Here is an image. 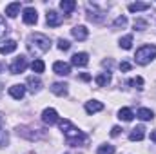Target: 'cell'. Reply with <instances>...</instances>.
Masks as SVG:
<instances>
[{"label":"cell","instance_id":"e0dca14e","mask_svg":"<svg viewBox=\"0 0 156 154\" xmlns=\"http://www.w3.org/2000/svg\"><path fill=\"white\" fill-rule=\"evenodd\" d=\"M87 16H89V20H93V22H102V20H104V13H102V11H96V5H93V9L89 7Z\"/></svg>","mask_w":156,"mask_h":154},{"label":"cell","instance_id":"5b68a950","mask_svg":"<svg viewBox=\"0 0 156 154\" xmlns=\"http://www.w3.org/2000/svg\"><path fill=\"white\" fill-rule=\"evenodd\" d=\"M42 121L47 123V125H55V123H58V121H60L58 113H56L55 109H45V111L42 113Z\"/></svg>","mask_w":156,"mask_h":154},{"label":"cell","instance_id":"9a60e30c","mask_svg":"<svg viewBox=\"0 0 156 154\" xmlns=\"http://www.w3.org/2000/svg\"><path fill=\"white\" fill-rule=\"evenodd\" d=\"M71 33H73V37H75L76 40H85L87 35H89V31H87L85 26H76V27H73Z\"/></svg>","mask_w":156,"mask_h":154},{"label":"cell","instance_id":"484cf974","mask_svg":"<svg viewBox=\"0 0 156 154\" xmlns=\"http://www.w3.org/2000/svg\"><path fill=\"white\" fill-rule=\"evenodd\" d=\"M131 87H136V89H144V78L142 76H136V78H131L129 82H127Z\"/></svg>","mask_w":156,"mask_h":154},{"label":"cell","instance_id":"836d02e7","mask_svg":"<svg viewBox=\"0 0 156 154\" xmlns=\"http://www.w3.org/2000/svg\"><path fill=\"white\" fill-rule=\"evenodd\" d=\"M120 131H122V129H120V127H118V125H115V127H113V129H111V136H113V138H116L118 134H120Z\"/></svg>","mask_w":156,"mask_h":154},{"label":"cell","instance_id":"d6986e66","mask_svg":"<svg viewBox=\"0 0 156 154\" xmlns=\"http://www.w3.org/2000/svg\"><path fill=\"white\" fill-rule=\"evenodd\" d=\"M16 45H18V44H16L15 40H7V42L0 47V53H2V54H9V53H13V51L16 49Z\"/></svg>","mask_w":156,"mask_h":154},{"label":"cell","instance_id":"7a4b0ae2","mask_svg":"<svg viewBox=\"0 0 156 154\" xmlns=\"http://www.w3.org/2000/svg\"><path fill=\"white\" fill-rule=\"evenodd\" d=\"M51 47V40L47 38L45 35H40L35 33L27 38V49L33 53V54H42V53H47Z\"/></svg>","mask_w":156,"mask_h":154},{"label":"cell","instance_id":"2e32d148","mask_svg":"<svg viewBox=\"0 0 156 154\" xmlns=\"http://www.w3.org/2000/svg\"><path fill=\"white\" fill-rule=\"evenodd\" d=\"M18 13H20V2H13V4H9V5L5 7V15H7L9 18H15Z\"/></svg>","mask_w":156,"mask_h":154},{"label":"cell","instance_id":"52a82bcc","mask_svg":"<svg viewBox=\"0 0 156 154\" xmlns=\"http://www.w3.org/2000/svg\"><path fill=\"white\" fill-rule=\"evenodd\" d=\"M53 71L56 75H60V76H67V75H71V65L66 64V62H55L53 64Z\"/></svg>","mask_w":156,"mask_h":154},{"label":"cell","instance_id":"5bb4252c","mask_svg":"<svg viewBox=\"0 0 156 154\" xmlns=\"http://www.w3.org/2000/svg\"><path fill=\"white\" fill-rule=\"evenodd\" d=\"M27 85H29L27 89L35 94V93H38L40 87H42V80H40L38 76H29V78H27Z\"/></svg>","mask_w":156,"mask_h":154},{"label":"cell","instance_id":"ac0fdd59","mask_svg":"<svg viewBox=\"0 0 156 154\" xmlns=\"http://www.w3.org/2000/svg\"><path fill=\"white\" fill-rule=\"evenodd\" d=\"M149 7H151V4H147V2H134V4H129V11H131V13L145 11V9H149Z\"/></svg>","mask_w":156,"mask_h":154},{"label":"cell","instance_id":"4dcf8cb0","mask_svg":"<svg viewBox=\"0 0 156 154\" xmlns=\"http://www.w3.org/2000/svg\"><path fill=\"white\" fill-rule=\"evenodd\" d=\"M125 24H127V18H125V16H118L116 20H115V24H113V26H115V27H123Z\"/></svg>","mask_w":156,"mask_h":154},{"label":"cell","instance_id":"30bf717a","mask_svg":"<svg viewBox=\"0 0 156 154\" xmlns=\"http://www.w3.org/2000/svg\"><path fill=\"white\" fill-rule=\"evenodd\" d=\"M9 94L15 98V100H22L24 94H26V85H20V83H15L9 87Z\"/></svg>","mask_w":156,"mask_h":154},{"label":"cell","instance_id":"603a6c76","mask_svg":"<svg viewBox=\"0 0 156 154\" xmlns=\"http://www.w3.org/2000/svg\"><path fill=\"white\" fill-rule=\"evenodd\" d=\"M138 118H140V120H144V121H147V120H153L154 114H153V111H151V109H145V107H144V109H140V111H138Z\"/></svg>","mask_w":156,"mask_h":154},{"label":"cell","instance_id":"1f68e13d","mask_svg":"<svg viewBox=\"0 0 156 154\" xmlns=\"http://www.w3.org/2000/svg\"><path fill=\"white\" fill-rule=\"evenodd\" d=\"M5 33H7V26H5V20L0 16V38H2Z\"/></svg>","mask_w":156,"mask_h":154},{"label":"cell","instance_id":"7c38bea8","mask_svg":"<svg viewBox=\"0 0 156 154\" xmlns=\"http://www.w3.org/2000/svg\"><path fill=\"white\" fill-rule=\"evenodd\" d=\"M102 109H104V103L98 102V100H91V102L85 103V111H87V114H94V113H98V111H102Z\"/></svg>","mask_w":156,"mask_h":154},{"label":"cell","instance_id":"277c9868","mask_svg":"<svg viewBox=\"0 0 156 154\" xmlns=\"http://www.w3.org/2000/svg\"><path fill=\"white\" fill-rule=\"evenodd\" d=\"M26 67H27V58H26V56H16L9 69H11L13 75H20V73L26 71Z\"/></svg>","mask_w":156,"mask_h":154},{"label":"cell","instance_id":"d4e9b609","mask_svg":"<svg viewBox=\"0 0 156 154\" xmlns=\"http://www.w3.org/2000/svg\"><path fill=\"white\" fill-rule=\"evenodd\" d=\"M120 47H123V49H131V47H133V35H127V37L120 38Z\"/></svg>","mask_w":156,"mask_h":154},{"label":"cell","instance_id":"4fadbf2b","mask_svg":"<svg viewBox=\"0 0 156 154\" xmlns=\"http://www.w3.org/2000/svg\"><path fill=\"white\" fill-rule=\"evenodd\" d=\"M67 83H64V82H56V83H53L51 85V91L56 94V96H66L67 94Z\"/></svg>","mask_w":156,"mask_h":154},{"label":"cell","instance_id":"6da1fadb","mask_svg":"<svg viewBox=\"0 0 156 154\" xmlns=\"http://www.w3.org/2000/svg\"><path fill=\"white\" fill-rule=\"evenodd\" d=\"M58 125H60V129H62V132H64V136H66L67 145L78 147V145H82V143H85V142H87V136H85L82 131H78L76 127L69 121V120H60V121H58Z\"/></svg>","mask_w":156,"mask_h":154},{"label":"cell","instance_id":"44dd1931","mask_svg":"<svg viewBox=\"0 0 156 154\" xmlns=\"http://www.w3.org/2000/svg\"><path fill=\"white\" fill-rule=\"evenodd\" d=\"M118 118H120V120H123V121H131V120L134 118V113H133L131 109L123 107V109H120V111H118Z\"/></svg>","mask_w":156,"mask_h":154},{"label":"cell","instance_id":"8fae6325","mask_svg":"<svg viewBox=\"0 0 156 154\" xmlns=\"http://www.w3.org/2000/svg\"><path fill=\"white\" fill-rule=\"evenodd\" d=\"M144 138H145V129H144V125L134 127V129L131 131V134H129V140H131V142H142Z\"/></svg>","mask_w":156,"mask_h":154},{"label":"cell","instance_id":"9c48e42d","mask_svg":"<svg viewBox=\"0 0 156 154\" xmlns=\"http://www.w3.org/2000/svg\"><path fill=\"white\" fill-rule=\"evenodd\" d=\"M71 64L76 65V67H85V65L89 64V56H87V53H76V54H73Z\"/></svg>","mask_w":156,"mask_h":154},{"label":"cell","instance_id":"cb8c5ba5","mask_svg":"<svg viewBox=\"0 0 156 154\" xmlns=\"http://www.w3.org/2000/svg\"><path fill=\"white\" fill-rule=\"evenodd\" d=\"M31 69L35 71V73H44V69H45V64H44V60H33V64H31Z\"/></svg>","mask_w":156,"mask_h":154},{"label":"cell","instance_id":"ba28073f","mask_svg":"<svg viewBox=\"0 0 156 154\" xmlns=\"http://www.w3.org/2000/svg\"><path fill=\"white\" fill-rule=\"evenodd\" d=\"M22 18H24V22H26V24L33 26V24H37L38 15H37V11H35L33 7H26V9H24V15H22Z\"/></svg>","mask_w":156,"mask_h":154},{"label":"cell","instance_id":"4316f807","mask_svg":"<svg viewBox=\"0 0 156 154\" xmlns=\"http://www.w3.org/2000/svg\"><path fill=\"white\" fill-rule=\"evenodd\" d=\"M96 154H115V147L113 145H100Z\"/></svg>","mask_w":156,"mask_h":154},{"label":"cell","instance_id":"7402d4cb","mask_svg":"<svg viewBox=\"0 0 156 154\" xmlns=\"http://www.w3.org/2000/svg\"><path fill=\"white\" fill-rule=\"evenodd\" d=\"M60 7H62L64 13H71V11L76 7V2H75V0H62V2H60Z\"/></svg>","mask_w":156,"mask_h":154},{"label":"cell","instance_id":"83f0119b","mask_svg":"<svg viewBox=\"0 0 156 154\" xmlns=\"http://www.w3.org/2000/svg\"><path fill=\"white\" fill-rule=\"evenodd\" d=\"M134 29H136V31H145V29H147V20L136 18V20H134Z\"/></svg>","mask_w":156,"mask_h":154},{"label":"cell","instance_id":"e575fe53","mask_svg":"<svg viewBox=\"0 0 156 154\" xmlns=\"http://www.w3.org/2000/svg\"><path fill=\"white\" fill-rule=\"evenodd\" d=\"M80 80H83V82H89V80H91V75H87V73H82V75H80Z\"/></svg>","mask_w":156,"mask_h":154},{"label":"cell","instance_id":"d6a6232c","mask_svg":"<svg viewBox=\"0 0 156 154\" xmlns=\"http://www.w3.org/2000/svg\"><path fill=\"white\" fill-rule=\"evenodd\" d=\"M131 67H133V65H131L129 62H122V64H120V69H122L123 73H125V71H131Z\"/></svg>","mask_w":156,"mask_h":154},{"label":"cell","instance_id":"3957f363","mask_svg":"<svg viewBox=\"0 0 156 154\" xmlns=\"http://www.w3.org/2000/svg\"><path fill=\"white\" fill-rule=\"evenodd\" d=\"M136 64L140 65H147L153 58H156V45H142L136 51Z\"/></svg>","mask_w":156,"mask_h":154},{"label":"cell","instance_id":"f1b7e54d","mask_svg":"<svg viewBox=\"0 0 156 154\" xmlns=\"http://www.w3.org/2000/svg\"><path fill=\"white\" fill-rule=\"evenodd\" d=\"M9 143V136H7V132L0 127V147H5Z\"/></svg>","mask_w":156,"mask_h":154},{"label":"cell","instance_id":"d590c367","mask_svg":"<svg viewBox=\"0 0 156 154\" xmlns=\"http://www.w3.org/2000/svg\"><path fill=\"white\" fill-rule=\"evenodd\" d=\"M151 140H153V142L156 143V129L153 131V132H151Z\"/></svg>","mask_w":156,"mask_h":154},{"label":"cell","instance_id":"ffe728a7","mask_svg":"<svg viewBox=\"0 0 156 154\" xmlns=\"http://www.w3.org/2000/svg\"><path fill=\"white\" fill-rule=\"evenodd\" d=\"M94 80H96V85H98V87H105V85L111 82V75H109V73H100Z\"/></svg>","mask_w":156,"mask_h":154},{"label":"cell","instance_id":"f546056e","mask_svg":"<svg viewBox=\"0 0 156 154\" xmlns=\"http://www.w3.org/2000/svg\"><path fill=\"white\" fill-rule=\"evenodd\" d=\"M69 47H71V44H69L67 40H64V38L58 40V49H60V51H67Z\"/></svg>","mask_w":156,"mask_h":154},{"label":"cell","instance_id":"8992f818","mask_svg":"<svg viewBox=\"0 0 156 154\" xmlns=\"http://www.w3.org/2000/svg\"><path fill=\"white\" fill-rule=\"evenodd\" d=\"M47 26H51V27H58L62 22H64V16L62 15H58L56 11H47Z\"/></svg>","mask_w":156,"mask_h":154},{"label":"cell","instance_id":"8d00e7d4","mask_svg":"<svg viewBox=\"0 0 156 154\" xmlns=\"http://www.w3.org/2000/svg\"><path fill=\"white\" fill-rule=\"evenodd\" d=\"M0 93H2V83H0Z\"/></svg>","mask_w":156,"mask_h":154}]
</instances>
